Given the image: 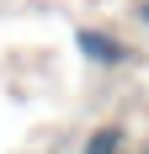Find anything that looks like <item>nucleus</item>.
<instances>
[{"label":"nucleus","mask_w":149,"mask_h":154,"mask_svg":"<svg viewBox=\"0 0 149 154\" xmlns=\"http://www.w3.org/2000/svg\"><path fill=\"white\" fill-rule=\"evenodd\" d=\"M74 48H80L90 64H122V48L112 43L106 32H90V27H80V32H74Z\"/></svg>","instance_id":"obj_1"},{"label":"nucleus","mask_w":149,"mask_h":154,"mask_svg":"<svg viewBox=\"0 0 149 154\" xmlns=\"http://www.w3.org/2000/svg\"><path fill=\"white\" fill-rule=\"evenodd\" d=\"M138 16H144V21H149V0H144V5H138Z\"/></svg>","instance_id":"obj_3"},{"label":"nucleus","mask_w":149,"mask_h":154,"mask_svg":"<svg viewBox=\"0 0 149 154\" xmlns=\"http://www.w3.org/2000/svg\"><path fill=\"white\" fill-rule=\"evenodd\" d=\"M85 154H122V128H96Z\"/></svg>","instance_id":"obj_2"}]
</instances>
